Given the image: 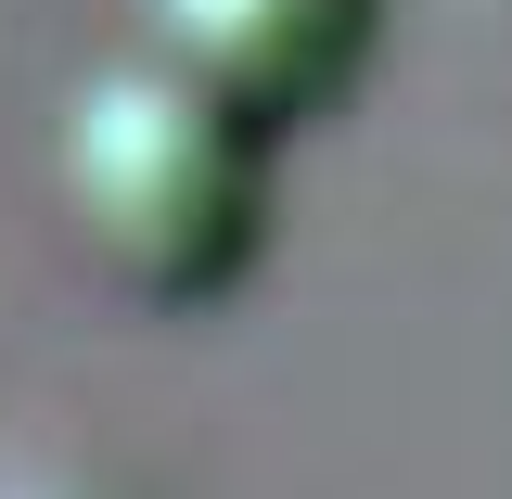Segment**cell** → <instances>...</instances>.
<instances>
[{
    "label": "cell",
    "instance_id": "6da1fadb",
    "mask_svg": "<svg viewBox=\"0 0 512 499\" xmlns=\"http://www.w3.org/2000/svg\"><path fill=\"white\" fill-rule=\"evenodd\" d=\"M64 218L90 269L141 308H192L244 282L269 231V128H244L218 90H192L141 52L64 116Z\"/></svg>",
    "mask_w": 512,
    "mask_h": 499
},
{
    "label": "cell",
    "instance_id": "7a4b0ae2",
    "mask_svg": "<svg viewBox=\"0 0 512 499\" xmlns=\"http://www.w3.org/2000/svg\"><path fill=\"white\" fill-rule=\"evenodd\" d=\"M141 26L167 77L218 90L244 128L320 116L372 52V0H141Z\"/></svg>",
    "mask_w": 512,
    "mask_h": 499
}]
</instances>
